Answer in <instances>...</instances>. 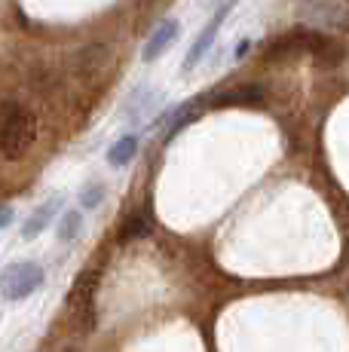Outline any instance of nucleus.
Segmentation results:
<instances>
[{"instance_id":"f257e3e1","label":"nucleus","mask_w":349,"mask_h":352,"mask_svg":"<svg viewBox=\"0 0 349 352\" xmlns=\"http://www.w3.org/2000/svg\"><path fill=\"white\" fill-rule=\"evenodd\" d=\"M34 141V120L19 101H0V153L19 160Z\"/></svg>"},{"instance_id":"f03ea898","label":"nucleus","mask_w":349,"mask_h":352,"mask_svg":"<svg viewBox=\"0 0 349 352\" xmlns=\"http://www.w3.org/2000/svg\"><path fill=\"white\" fill-rule=\"evenodd\" d=\"M43 285V270L37 263H28V261H19V263H10V267L0 273V291H3L6 300H25L28 294Z\"/></svg>"},{"instance_id":"7ed1b4c3","label":"nucleus","mask_w":349,"mask_h":352,"mask_svg":"<svg viewBox=\"0 0 349 352\" xmlns=\"http://www.w3.org/2000/svg\"><path fill=\"white\" fill-rule=\"evenodd\" d=\"M233 6H236V0H221V3H218V10L212 12L209 25H205V28H203V34H199L196 40H193L190 52H187L184 65H181V74H190V71H196V65L203 62L205 56H209V50L214 46V40H218V31H221V25L227 22V16H230V12H233Z\"/></svg>"},{"instance_id":"20e7f679","label":"nucleus","mask_w":349,"mask_h":352,"mask_svg":"<svg viewBox=\"0 0 349 352\" xmlns=\"http://www.w3.org/2000/svg\"><path fill=\"white\" fill-rule=\"evenodd\" d=\"M95 282H98V273H83L71 294L74 316H77V324L83 331L95 328Z\"/></svg>"},{"instance_id":"39448f33","label":"nucleus","mask_w":349,"mask_h":352,"mask_svg":"<svg viewBox=\"0 0 349 352\" xmlns=\"http://www.w3.org/2000/svg\"><path fill=\"white\" fill-rule=\"evenodd\" d=\"M267 98L264 86L258 83H245V86H236V89H227V92H218L214 98H209L212 107H260Z\"/></svg>"},{"instance_id":"423d86ee","label":"nucleus","mask_w":349,"mask_h":352,"mask_svg":"<svg viewBox=\"0 0 349 352\" xmlns=\"http://www.w3.org/2000/svg\"><path fill=\"white\" fill-rule=\"evenodd\" d=\"M306 56L322 67H337V65H344V58H346V46L340 43V40H334L331 34L315 31V40H313V46H310Z\"/></svg>"},{"instance_id":"0eeeda50","label":"nucleus","mask_w":349,"mask_h":352,"mask_svg":"<svg viewBox=\"0 0 349 352\" xmlns=\"http://www.w3.org/2000/svg\"><path fill=\"white\" fill-rule=\"evenodd\" d=\"M178 31H181L178 19H166V22H159V28L153 31L150 40L144 43V62H157L174 40H178Z\"/></svg>"},{"instance_id":"6e6552de","label":"nucleus","mask_w":349,"mask_h":352,"mask_svg":"<svg viewBox=\"0 0 349 352\" xmlns=\"http://www.w3.org/2000/svg\"><path fill=\"white\" fill-rule=\"evenodd\" d=\"M120 242H132V239H144L150 236V214L147 212H132L129 218L120 224Z\"/></svg>"},{"instance_id":"1a4fd4ad","label":"nucleus","mask_w":349,"mask_h":352,"mask_svg":"<svg viewBox=\"0 0 349 352\" xmlns=\"http://www.w3.org/2000/svg\"><path fill=\"white\" fill-rule=\"evenodd\" d=\"M135 153H138V135H123V138H117L111 144V151H107V162H111V166H126Z\"/></svg>"},{"instance_id":"9d476101","label":"nucleus","mask_w":349,"mask_h":352,"mask_svg":"<svg viewBox=\"0 0 349 352\" xmlns=\"http://www.w3.org/2000/svg\"><path fill=\"white\" fill-rule=\"evenodd\" d=\"M56 208H58V199H49L46 206H40L34 214L28 218V224H25V230H22V236L25 239H34L37 233H43L46 230V224L52 221V214H56Z\"/></svg>"},{"instance_id":"9b49d317","label":"nucleus","mask_w":349,"mask_h":352,"mask_svg":"<svg viewBox=\"0 0 349 352\" xmlns=\"http://www.w3.org/2000/svg\"><path fill=\"white\" fill-rule=\"evenodd\" d=\"M199 111H203V101H199V98H196V101H187V104L181 107V111H174V113H172V117H174V123H172V129H169V138H166V141H172L174 135L181 132V129H184V126H190L193 120L199 117Z\"/></svg>"},{"instance_id":"f8f14e48","label":"nucleus","mask_w":349,"mask_h":352,"mask_svg":"<svg viewBox=\"0 0 349 352\" xmlns=\"http://www.w3.org/2000/svg\"><path fill=\"white\" fill-rule=\"evenodd\" d=\"M80 230H83V214H80L77 208L62 212V221H58V239H62V242H74L80 236Z\"/></svg>"},{"instance_id":"ddd939ff","label":"nucleus","mask_w":349,"mask_h":352,"mask_svg":"<svg viewBox=\"0 0 349 352\" xmlns=\"http://www.w3.org/2000/svg\"><path fill=\"white\" fill-rule=\"evenodd\" d=\"M102 196H104V187L102 184H89L83 193H80V206H83L86 212H92V208L102 202Z\"/></svg>"},{"instance_id":"4468645a","label":"nucleus","mask_w":349,"mask_h":352,"mask_svg":"<svg viewBox=\"0 0 349 352\" xmlns=\"http://www.w3.org/2000/svg\"><path fill=\"white\" fill-rule=\"evenodd\" d=\"M12 221V208L10 206H0V227H6Z\"/></svg>"},{"instance_id":"2eb2a0df","label":"nucleus","mask_w":349,"mask_h":352,"mask_svg":"<svg viewBox=\"0 0 349 352\" xmlns=\"http://www.w3.org/2000/svg\"><path fill=\"white\" fill-rule=\"evenodd\" d=\"M65 352H80V349H65Z\"/></svg>"}]
</instances>
